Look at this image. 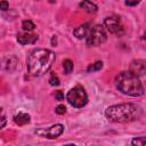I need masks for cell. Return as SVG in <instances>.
Instances as JSON below:
<instances>
[{"mask_svg":"<svg viewBox=\"0 0 146 146\" xmlns=\"http://www.w3.org/2000/svg\"><path fill=\"white\" fill-rule=\"evenodd\" d=\"M56 59L55 52L49 49H34L30 52L26 64L27 71L32 76L39 78L44 75L51 67Z\"/></svg>","mask_w":146,"mask_h":146,"instance_id":"6da1fadb","label":"cell"},{"mask_svg":"<svg viewBox=\"0 0 146 146\" xmlns=\"http://www.w3.org/2000/svg\"><path fill=\"white\" fill-rule=\"evenodd\" d=\"M141 113L143 111L138 105L132 103H123L107 107L105 111V116L111 122L125 123L140 117Z\"/></svg>","mask_w":146,"mask_h":146,"instance_id":"7a4b0ae2","label":"cell"},{"mask_svg":"<svg viewBox=\"0 0 146 146\" xmlns=\"http://www.w3.org/2000/svg\"><path fill=\"white\" fill-rule=\"evenodd\" d=\"M114 84L119 91H121L122 94L128 95V96L138 97V96L144 95V92H145L144 86L141 84L139 78L129 71L120 72L115 76Z\"/></svg>","mask_w":146,"mask_h":146,"instance_id":"3957f363","label":"cell"},{"mask_svg":"<svg viewBox=\"0 0 146 146\" xmlns=\"http://www.w3.org/2000/svg\"><path fill=\"white\" fill-rule=\"evenodd\" d=\"M66 99L70 105H72L75 108H81L83 107L87 102H88V96L87 92L84 91L83 87L81 86H75L73 87L66 95Z\"/></svg>","mask_w":146,"mask_h":146,"instance_id":"277c9868","label":"cell"},{"mask_svg":"<svg viewBox=\"0 0 146 146\" xmlns=\"http://www.w3.org/2000/svg\"><path fill=\"white\" fill-rule=\"evenodd\" d=\"M107 39L106 35V31L102 25H96L95 27H92L87 36V44L88 46H92V47H97L100 46L102 43H104Z\"/></svg>","mask_w":146,"mask_h":146,"instance_id":"5b68a950","label":"cell"},{"mask_svg":"<svg viewBox=\"0 0 146 146\" xmlns=\"http://www.w3.org/2000/svg\"><path fill=\"white\" fill-rule=\"evenodd\" d=\"M104 25H105L106 30L112 34H115L117 36L123 34V26L121 24V19L119 16L112 15V16L106 17L104 19Z\"/></svg>","mask_w":146,"mask_h":146,"instance_id":"8992f818","label":"cell"},{"mask_svg":"<svg viewBox=\"0 0 146 146\" xmlns=\"http://www.w3.org/2000/svg\"><path fill=\"white\" fill-rule=\"evenodd\" d=\"M64 131V127L63 124H54L49 128H43V129H38L35 130V133L39 135L40 137H44V138H49V139H55L58 136H60Z\"/></svg>","mask_w":146,"mask_h":146,"instance_id":"52a82bcc","label":"cell"},{"mask_svg":"<svg viewBox=\"0 0 146 146\" xmlns=\"http://www.w3.org/2000/svg\"><path fill=\"white\" fill-rule=\"evenodd\" d=\"M129 72L140 78L146 75V60L145 59H133L129 65Z\"/></svg>","mask_w":146,"mask_h":146,"instance_id":"ba28073f","label":"cell"},{"mask_svg":"<svg viewBox=\"0 0 146 146\" xmlns=\"http://www.w3.org/2000/svg\"><path fill=\"white\" fill-rule=\"evenodd\" d=\"M38 40V35L35 34H31V33H18L17 35V41L21 44H33L35 43Z\"/></svg>","mask_w":146,"mask_h":146,"instance_id":"9c48e42d","label":"cell"},{"mask_svg":"<svg viewBox=\"0 0 146 146\" xmlns=\"http://www.w3.org/2000/svg\"><path fill=\"white\" fill-rule=\"evenodd\" d=\"M90 23H84L80 26H78L76 29H74L73 31V34L75 38L78 39H83V38H87L89 32H90Z\"/></svg>","mask_w":146,"mask_h":146,"instance_id":"30bf717a","label":"cell"},{"mask_svg":"<svg viewBox=\"0 0 146 146\" xmlns=\"http://www.w3.org/2000/svg\"><path fill=\"white\" fill-rule=\"evenodd\" d=\"M30 119L31 117H30V115L27 113H18L17 115H15L14 121L18 125H25V124H27L30 122Z\"/></svg>","mask_w":146,"mask_h":146,"instance_id":"8fae6325","label":"cell"},{"mask_svg":"<svg viewBox=\"0 0 146 146\" xmlns=\"http://www.w3.org/2000/svg\"><path fill=\"white\" fill-rule=\"evenodd\" d=\"M16 65H17V57H16V56H10V57H8L7 60H6V64H5L6 70H7L8 72H13V71L16 68Z\"/></svg>","mask_w":146,"mask_h":146,"instance_id":"7c38bea8","label":"cell"},{"mask_svg":"<svg viewBox=\"0 0 146 146\" xmlns=\"http://www.w3.org/2000/svg\"><path fill=\"white\" fill-rule=\"evenodd\" d=\"M80 7L82 9H84L88 13H96L97 11V6L90 1H82L80 2Z\"/></svg>","mask_w":146,"mask_h":146,"instance_id":"4fadbf2b","label":"cell"},{"mask_svg":"<svg viewBox=\"0 0 146 146\" xmlns=\"http://www.w3.org/2000/svg\"><path fill=\"white\" fill-rule=\"evenodd\" d=\"M131 145L132 146H146V137H136L131 140Z\"/></svg>","mask_w":146,"mask_h":146,"instance_id":"5bb4252c","label":"cell"},{"mask_svg":"<svg viewBox=\"0 0 146 146\" xmlns=\"http://www.w3.org/2000/svg\"><path fill=\"white\" fill-rule=\"evenodd\" d=\"M63 67H64V72L65 74H70L73 71V63L71 59H65L63 62Z\"/></svg>","mask_w":146,"mask_h":146,"instance_id":"9a60e30c","label":"cell"},{"mask_svg":"<svg viewBox=\"0 0 146 146\" xmlns=\"http://www.w3.org/2000/svg\"><path fill=\"white\" fill-rule=\"evenodd\" d=\"M102 67H103V63H102V62H95V63L90 64V65L87 67V71H88L89 73H91V72L99 71Z\"/></svg>","mask_w":146,"mask_h":146,"instance_id":"2e32d148","label":"cell"},{"mask_svg":"<svg viewBox=\"0 0 146 146\" xmlns=\"http://www.w3.org/2000/svg\"><path fill=\"white\" fill-rule=\"evenodd\" d=\"M22 27H23L25 31H32V30L35 27V25H34V23H33L32 21L25 19V21L22 22Z\"/></svg>","mask_w":146,"mask_h":146,"instance_id":"e0dca14e","label":"cell"},{"mask_svg":"<svg viewBox=\"0 0 146 146\" xmlns=\"http://www.w3.org/2000/svg\"><path fill=\"white\" fill-rule=\"evenodd\" d=\"M49 83H50L51 86H58V84H59V79H58V76L55 74V72H51V73H50Z\"/></svg>","mask_w":146,"mask_h":146,"instance_id":"ac0fdd59","label":"cell"},{"mask_svg":"<svg viewBox=\"0 0 146 146\" xmlns=\"http://www.w3.org/2000/svg\"><path fill=\"white\" fill-rule=\"evenodd\" d=\"M55 112H56L57 114H64V113L66 112V107H65L64 105H58V106L56 107Z\"/></svg>","mask_w":146,"mask_h":146,"instance_id":"d6986e66","label":"cell"},{"mask_svg":"<svg viewBox=\"0 0 146 146\" xmlns=\"http://www.w3.org/2000/svg\"><path fill=\"white\" fill-rule=\"evenodd\" d=\"M55 98H56L57 100H63V99H64V94H63L60 90H58V91L55 92Z\"/></svg>","mask_w":146,"mask_h":146,"instance_id":"ffe728a7","label":"cell"},{"mask_svg":"<svg viewBox=\"0 0 146 146\" xmlns=\"http://www.w3.org/2000/svg\"><path fill=\"white\" fill-rule=\"evenodd\" d=\"M0 8H1V10H7L8 8H9V3L7 2V1H1L0 2Z\"/></svg>","mask_w":146,"mask_h":146,"instance_id":"44dd1931","label":"cell"},{"mask_svg":"<svg viewBox=\"0 0 146 146\" xmlns=\"http://www.w3.org/2000/svg\"><path fill=\"white\" fill-rule=\"evenodd\" d=\"M138 3H139V1H133V2L132 1H125L127 6H137Z\"/></svg>","mask_w":146,"mask_h":146,"instance_id":"7402d4cb","label":"cell"},{"mask_svg":"<svg viewBox=\"0 0 146 146\" xmlns=\"http://www.w3.org/2000/svg\"><path fill=\"white\" fill-rule=\"evenodd\" d=\"M1 120H2V123H1V128H3V127H5V123H6V119H5V115H3V113H2V117H1Z\"/></svg>","mask_w":146,"mask_h":146,"instance_id":"603a6c76","label":"cell"},{"mask_svg":"<svg viewBox=\"0 0 146 146\" xmlns=\"http://www.w3.org/2000/svg\"><path fill=\"white\" fill-rule=\"evenodd\" d=\"M51 44L55 47L56 46V36H52V40H51Z\"/></svg>","mask_w":146,"mask_h":146,"instance_id":"cb8c5ba5","label":"cell"},{"mask_svg":"<svg viewBox=\"0 0 146 146\" xmlns=\"http://www.w3.org/2000/svg\"><path fill=\"white\" fill-rule=\"evenodd\" d=\"M141 38H143V39H144V40H146V32H145V33H144V34H143V36H141Z\"/></svg>","mask_w":146,"mask_h":146,"instance_id":"d4e9b609","label":"cell"},{"mask_svg":"<svg viewBox=\"0 0 146 146\" xmlns=\"http://www.w3.org/2000/svg\"><path fill=\"white\" fill-rule=\"evenodd\" d=\"M64 146H75V145H73V144H68V145H64Z\"/></svg>","mask_w":146,"mask_h":146,"instance_id":"484cf974","label":"cell"}]
</instances>
